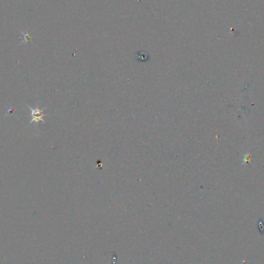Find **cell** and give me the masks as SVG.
<instances>
[{
	"mask_svg": "<svg viewBox=\"0 0 264 264\" xmlns=\"http://www.w3.org/2000/svg\"><path fill=\"white\" fill-rule=\"evenodd\" d=\"M29 110H31V112H32V113H31V115H32V120H30V123H32V122L33 121H36L38 122L39 121V120H41V121H43V118H42V117L44 116V114L42 113V110H39L38 108L36 109H32L29 107Z\"/></svg>",
	"mask_w": 264,
	"mask_h": 264,
	"instance_id": "6da1fadb",
	"label": "cell"
}]
</instances>
